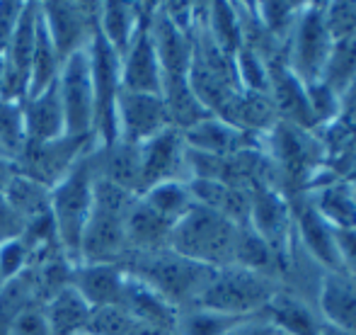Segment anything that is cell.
Instances as JSON below:
<instances>
[{
    "instance_id": "cell-1",
    "label": "cell",
    "mask_w": 356,
    "mask_h": 335,
    "mask_svg": "<svg viewBox=\"0 0 356 335\" xmlns=\"http://www.w3.org/2000/svg\"><path fill=\"white\" fill-rule=\"evenodd\" d=\"M122 267L127 274L136 277L155 294H160L168 304H172L177 311L194 306V302L204 292L216 270L194 263V260L175 253L172 248L153 253H129L122 260Z\"/></svg>"
},
{
    "instance_id": "cell-2",
    "label": "cell",
    "mask_w": 356,
    "mask_h": 335,
    "mask_svg": "<svg viewBox=\"0 0 356 335\" xmlns=\"http://www.w3.org/2000/svg\"><path fill=\"white\" fill-rule=\"evenodd\" d=\"M92 151L95 146L75 163L71 173L56 187H51V219L56 228V241L73 265H78L80 260V238H83L95 204L97 173H95Z\"/></svg>"
},
{
    "instance_id": "cell-3",
    "label": "cell",
    "mask_w": 356,
    "mask_h": 335,
    "mask_svg": "<svg viewBox=\"0 0 356 335\" xmlns=\"http://www.w3.org/2000/svg\"><path fill=\"white\" fill-rule=\"evenodd\" d=\"M240 224L194 204L172 228L170 248L207 267H225L235 260Z\"/></svg>"
},
{
    "instance_id": "cell-4",
    "label": "cell",
    "mask_w": 356,
    "mask_h": 335,
    "mask_svg": "<svg viewBox=\"0 0 356 335\" xmlns=\"http://www.w3.org/2000/svg\"><path fill=\"white\" fill-rule=\"evenodd\" d=\"M282 289L279 279L252 272L240 265L216 267L204 292L194 306L211 309V311L230 313V316H254L267 309V304Z\"/></svg>"
},
{
    "instance_id": "cell-5",
    "label": "cell",
    "mask_w": 356,
    "mask_h": 335,
    "mask_svg": "<svg viewBox=\"0 0 356 335\" xmlns=\"http://www.w3.org/2000/svg\"><path fill=\"white\" fill-rule=\"evenodd\" d=\"M90 78L95 93V141L99 146L117 141V100L122 95V56L95 32L88 47Z\"/></svg>"
},
{
    "instance_id": "cell-6",
    "label": "cell",
    "mask_w": 356,
    "mask_h": 335,
    "mask_svg": "<svg viewBox=\"0 0 356 335\" xmlns=\"http://www.w3.org/2000/svg\"><path fill=\"white\" fill-rule=\"evenodd\" d=\"M332 34L325 22L323 5H308L298 13L291 37L289 63L296 78L303 85H313L323 81L325 66H327L330 52H332Z\"/></svg>"
},
{
    "instance_id": "cell-7",
    "label": "cell",
    "mask_w": 356,
    "mask_h": 335,
    "mask_svg": "<svg viewBox=\"0 0 356 335\" xmlns=\"http://www.w3.org/2000/svg\"><path fill=\"white\" fill-rule=\"evenodd\" d=\"M92 146H97L92 137H61L44 143H24L22 153L15 158L13 166L15 173L51 189Z\"/></svg>"
},
{
    "instance_id": "cell-8",
    "label": "cell",
    "mask_w": 356,
    "mask_h": 335,
    "mask_svg": "<svg viewBox=\"0 0 356 335\" xmlns=\"http://www.w3.org/2000/svg\"><path fill=\"white\" fill-rule=\"evenodd\" d=\"M56 85L63 117H66V137L95 139V93L92 78H90L88 49L63 61Z\"/></svg>"
},
{
    "instance_id": "cell-9",
    "label": "cell",
    "mask_w": 356,
    "mask_h": 335,
    "mask_svg": "<svg viewBox=\"0 0 356 335\" xmlns=\"http://www.w3.org/2000/svg\"><path fill=\"white\" fill-rule=\"evenodd\" d=\"M99 3H39V17L61 61L90 47L97 32Z\"/></svg>"
},
{
    "instance_id": "cell-10",
    "label": "cell",
    "mask_w": 356,
    "mask_h": 335,
    "mask_svg": "<svg viewBox=\"0 0 356 335\" xmlns=\"http://www.w3.org/2000/svg\"><path fill=\"white\" fill-rule=\"evenodd\" d=\"M37 20L39 5L24 3L19 13L17 27L10 39V47L5 52V71L0 81V98L24 102L29 93V71H32L34 42H37Z\"/></svg>"
},
{
    "instance_id": "cell-11",
    "label": "cell",
    "mask_w": 356,
    "mask_h": 335,
    "mask_svg": "<svg viewBox=\"0 0 356 335\" xmlns=\"http://www.w3.org/2000/svg\"><path fill=\"white\" fill-rule=\"evenodd\" d=\"M114 124H117V141L134 146H141L148 139L172 127L160 95L127 93V90H122L117 100Z\"/></svg>"
},
{
    "instance_id": "cell-12",
    "label": "cell",
    "mask_w": 356,
    "mask_h": 335,
    "mask_svg": "<svg viewBox=\"0 0 356 335\" xmlns=\"http://www.w3.org/2000/svg\"><path fill=\"white\" fill-rule=\"evenodd\" d=\"M155 5L143 3V15L131 44L122 54V90L127 93L160 95L163 90V71H160L155 44L150 37V15Z\"/></svg>"
},
{
    "instance_id": "cell-13",
    "label": "cell",
    "mask_w": 356,
    "mask_h": 335,
    "mask_svg": "<svg viewBox=\"0 0 356 335\" xmlns=\"http://www.w3.org/2000/svg\"><path fill=\"white\" fill-rule=\"evenodd\" d=\"M141 156V194L153 185L182 180L189 182L187 143L179 129L170 127L138 146Z\"/></svg>"
},
{
    "instance_id": "cell-14",
    "label": "cell",
    "mask_w": 356,
    "mask_h": 335,
    "mask_svg": "<svg viewBox=\"0 0 356 335\" xmlns=\"http://www.w3.org/2000/svg\"><path fill=\"white\" fill-rule=\"evenodd\" d=\"M150 37L158 54L163 81L189 78V66L194 56V32H187L165 15L160 5H155L150 15Z\"/></svg>"
},
{
    "instance_id": "cell-15",
    "label": "cell",
    "mask_w": 356,
    "mask_h": 335,
    "mask_svg": "<svg viewBox=\"0 0 356 335\" xmlns=\"http://www.w3.org/2000/svg\"><path fill=\"white\" fill-rule=\"evenodd\" d=\"M291 219L296 224V231L300 236V248L310 255L318 265H325L327 272H339L337 246H334V231L325 224V219L315 212L310 197H296L289 202Z\"/></svg>"
},
{
    "instance_id": "cell-16",
    "label": "cell",
    "mask_w": 356,
    "mask_h": 335,
    "mask_svg": "<svg viewBox=\"0 0 356 335\" xmlns=\"http://www.w3.org/2000/svg\"><path fill=\"white\" fill-rule=\"evenodd\" d=\"M318 313L323 326L356 333V279L347 272H323L318 284Z\"/></svg>"
},
{
    "instance_id": "cell-17",
    "label": "cell",
    "mask_w": 356,
    "mask_h": 335,
    "mask_svg": "<svg viewBox=\"0 0 356 335\" xmlns=\"http://www.w3.org/2000/svg\"><path fill=\"white\" fill-rule=\"evenodd\" d=\"M124 282L127 272L114 263H78L71 272V287L90 304V309L119 306Z\"/></svg>"
},
{
    "instance_id": "cell-18",
    "label": "cell",
    "mask_w": 356,
    "mask_h": 335,
    "mask_svg": "<svg viewBox=\"0 0 356 335\" xmlns=\"http://www.w3.org/2000/svg\"><path fill=\"white\" fill-rule=\"evenodd\" d=\"M248 224L272 246V251L277 253L279 263L282 255L286 253L289 258V238L291 236V207L282 194L272 192V189H259L257 194H252V207H250V219Z\"/></svg>"
},
{
    "instance_id": "cell-19",
    "label": "cell",
    "mask_w": 356,
    "mask_h": 335,
    "mask_svg": "<svg viewBox=\"0 0 356 335\" xmlns=\"http://www.w3.org/2000/svg\"><path fill=\"white\" fill-rule=\"evenodd\" d=\"M22 119L27 143H44L66 137V117L58 98V85L54 83L42 93L29 95L22 102Z\"/></svg>"
},
{
    "instance_id": "cell-20",
    "label": "cell",
    "mask_w": 356,
    "mask_h": 335,
    "mask_svg": "<svg viewBox=\"0 0 356 335\" xmlns=\"http://www.w3.org/2000/svg\"><path fill=\"white\" fill-rule=\"evenodd\" d=\"M95 173L99 180H107L112 185L129 189L134 194H141V156L138 146L124 141H112L104 146H95L92 151Z\"/></svg>"
},
{
    "instance_id": "cell-21",
    "label": "cell",
    "mask_w": 356,
    "mask_h": 335,
    "mask_svg": "<svg viewBox=\"0 0 356 335\" xmlns=\"http://www.w3.org/2000/svg\"><path fill=\"white\" fill-rule=\"evenodd\" d=\"M119 309H124L138 323H148V326L165 328V331L172 333L177 328V309L165 302L160 294H155L150 287H145L143 282H138L136 277H131V274H127L122 299H119Z\"/></svg>"
},
{
    "instance_id": "cell-22",
    "label": "cell",
    "mask_w": 356,
    "mask_h": 335,
    "mask_svg": "<svg viewBox=\"0 0 356 335\" xmlns=\"http://www.w3.org/2000/svg\"><path fill=\"white\" fill-rule=\"evenodd\" d=\"M182 137L192 151L209 153V156H233L240 151H250L248 139L252 137V132L238 129L218 117H209L182 132Z\"/></svg>"
},
{
    "instance_id": "cell-23",
    "label": "cell",
    "mask_w": 356,
    "mask_h": 335,
    "mask_svg": "<svg viewBox=\"0 0 356 335\" xmlns=\"http://www.w3.org/2000/svg\"><path fill=\"white\" fill-rule=\"evenodd\" d=\"M175 224L163 219L158 212L148 207L141 197L131 204L124 221L127 231V246L129 253H153L170 248V236H172Z\"/></svg>"
},
{
    "instance_id": "cell-24",
    "label": "cell",
    "mask_w": 356,
    "mask_h": 335,
    "mask_svg": "<svg viewBox=\"0 0 356 335\" xmlns=\"http://www.w3.org/2000/svg\"><path fill=\"white\" fill-rule=\"evenodd\" d=\"M264 313L274 323L277 331L286 335H320L323 333V318L308 304L303 294H291L279 289L277 297L267 304Z\"/></svg>"
},
{
    "instance_id": "cell-25",
    "label": "cell",
    "mask_w": 356,
    "mask_h": 335,
    "mask_svg": "<svg viewBox=\"0 0 356 335\" xmlns=\"http://www.w3.org/2000/svg\"><path fill=\"white\" fill-rule=\"evenodd\" d=\"M272 141L277 161L282 163V170L289 178H300V175L305 178L318 163V143L305 134V129L282 122L274 129Z\"/></svg>"
},
{
    "instance_id": "cell-26",
    "label": "cell",
    "mask_w": 356,
    "mask_h": 335,
    "mask_svg": "<svg viewBox=\"0 0 356 335\" xmlns=\"http://www.w3.org/2000/svg\"><path fill=\"white\" fill-rule=\"evenodd\" d=\"M42 313L51 335H80L88 331L92 309L68 284L66 289L56 292L49 302L42 304Z\"/></svg>"
},
{
    "instance_id": "cell-27",
    "label": "cell",
    "mask_w": 356,
    "mask_h": 335,
    "mask_svg": "<svg viewBox=\"0 0 356 335\" xmlns=\"http://www.w3.org/2000/svg\"><path fill=\"white\" fill-rule=\"evenodd\" d=\"M143 15V3H99L97 32L122 56L131 44Z\"/></svg>"
},
{
    "instance_id": "cell-28",
    "label": "cell",
    "mask_w": 356,
    "mask_h": 335,
    "mask_svg": "<svg viewBox=\"0 0 356 335\" xmlns=\"http://www.w3.org/2000/svg\"><path fill=\"white\" fill-rule=\"evenodd\" d=\"M315 212L325 219L332 231H349L356 228V194L349 185L327 182L318 187L310 197Z\"/></svg>"
},
{
    "instance_id": "cell-29",
    "label": "cell",
    "mask_w": 356,
    "mask_h": 335,
    "mask_svg": "<svg viewBox=\"0 0 356 335\" xmlns=\"http://www.w3.org/2000/svg\"><path fill=\"white\" fill-rule=\"evenodd\" d=\"M3 194H5V199L13 204L17 217L24 221V228H27L29 224L39 221V219L51 217V189L34 182V180L24 178V175L15 173L13 180L5 185Z\"/></svg>"
},
{
    "instance_id": "cell-30",
    "label": "cell",
    "mask_w": 356,
    "mask_h": 335,
    "mask_svg": "<svg viewBox=\"0 0 356 335\" xmlns=\"http://www.w3.org/2000/svg\"><path fill=\"white\" fill-rule=\"evenodd\" d=\"M204 15H207V22L202 27L207 29L211 42L228 56H238L245 44L243 17H240L238 8H233L230 3H211L209 8H204Z\"/></svg>"
},
{
    "instance_id": "cell-31",
    "label": "cell",
    "mask_w": 356,
    "mask_h": 335,
    "mask_svg": "<svg viewBox=\"0 0 356 335\" xmlns=\"http://www.w3.org/2000/svg\"><path fill=\"white\" fill-rule=\"evenodd\" d=\"M61 66H63L61 56H58L51 37H49L42 17H39L37 20V42H34V56H32V71H29V93H27V98H29V95H37V93H42V90L51 88V85L58 81ZM27 98H24V100H27Z\"/></svg>"
},
{
    "instance_id": "cell-32",
    "label": "cell",
    "mask_w": 356,
    "mask_h": 335,
    "mask_svg": "<svg viewBox=\"0 0 356 335\" xmlns=\"http://www.w3.org/2000/svg\"><path fill=\"white\" fill-rule=\"evenodd\" d=\"M153 212H158L170 224H177L189 209L194 207V194L189 189V182L172 180V182H160L148 187L143 194H138Z\"/></svg>"
},
{
    "instance_id": "cell-33",
    "label": "cell",
    "mask_w": 356,
    "mask_h": 335,
    "mask_svg": "<svg viewBox=\"0 0 356 335\" xmlns=\"http://www.w3.org/2000/svg\"><path fill=\"white\" fill-rule=\"evenodd\" d=\"M245 318L211 311V309H202V306H187L179 311L175 335H225L230 328H235Z\"/></svg>"
},
{
    "instance_id": "cell-34",
    "label": "cell",
    "mask_w": 356,
    "mask_h": 335,
    "mask_svg": "<svg viewBox=\"0 0 356 335\" xmlns=\"http://www.w3.org/2000/svg\"><path fill=\"white\" fill-rule=\"evenodd\" d=\"M354 78H356V34L337 39L332 44V52H330L327 66H325L323 73V83L327 88H332L339 95V100H342L344 90L349 88V83Z\"/></svg>"
},
{
    "instance_id": "cell-35",
    "label": "cell",
    "mask_w": 356,
    "mask_h": 335,
    "mask_svg": "<svg viewBox=\"0 0 356 335\" xmlns=\"http://www.w3.org/2000/svg\"><path fill=\"white\" fill-rule=\"evenodd\" d=\"M27 137H24V119H22V102L0 98V156L8 161L22 153Z\"/></svg>"
},
{
    "instance_id": "cell-36",
    "label": "cell",
    "mask_w": 356,
    "mask_h": 335,
    "mask_svg": "<svg viewBox=\"0 0 356 335\" xmlns=\"http://www.w3.org/2000/svg\"><path fill=\"white\" fill-rule=\"evenodd\" d=\"M134 318L119 306H99L90 313L88 331L90 335H129L134 328Z\"/></svg>"
},
{
    "instance_id": "cell-37",
    "label": "cell",
    "mask_w": 356,
    "mask_h": 335,
    "mask_svg": "<svg viewBox=\"0 0 356 335\" xmlns=\"http://www.w3.org/2000/svg\"><path fill=\"white\" fill-rule=\"evenodd\" d=\"M29 267V248L22 238H15L0 246V277L8 284L10 279H17Z\"/></svg>"
},
{
    "instance_id": "cell-38",
    "label": "cell",
    "mask_w": 356,
    "mask_h": 335,
    "mask_svg": "<svg viewBox=\"0 0 356 335\" xmlns=\"http://www.w3.org/2000/svg\"><path fill=\"white\" fill-rule=\"evenodd\" d=\"M8 335H51L49 326L44 321L42 306H29L19 313L13 321V326L8 328Z\"/></svg>"
},
{
    "instance_id": "cell-39",
    "label": "cell",
    "mask_w": 356,
    "mask_h": 335,
    "mask_svg": "<svg viewBox=\"0 0 356 335\" xmlns=\"http://www.w3.org/2000/svg\"><path fill=\"white\" fill-rule=\"evenodd\" d=\"M24 3H15V0H5L0 3V59H5V52L10 47V39L17 27L19 13H22Z\"/></svg>"
},
{
    "instance_id": "cell-40",
    "label": "cell",
    "mask_w": 356,
    "mask_h": 335,
    "mask_svg": "<svg viewBox=\"0 0 356 335\" xmlns=\"http://www.w3.org/2000/svg\"><path fill=\"white\" fill-rule=\"evenodd\" d=\"M24 233V221L17 217V212L13 209V204L5 199V194L0 192V246L15 238H22Z\"/></svg>"
},
{
    "instance_id": "cell-41",
    "label": "cell",
    "mask_w": 356,
    "mask_h": 335,
    "mask_svg": "<svg viewBox=\"0 0 356 335\" xmlns=\"http://www.w3.org/2000/svg\"><path fill=\"white\" fill-rule=\"evenodd\" d=\"M334 246H337L342 272L352 274L356 279V228H349V231H334Z\"/></svg>"
},
{
    "instance_id": "cell-42",
    "label": "cell",
    "mask_w": 356,
    "mask_h": 335,
    "mask_svg": "<svg viewBox=\"0 0 356 335\" xmlns=\"http://www.w3.org/2000/svg\"><path fill=\"white\" fill-rule=\"evenodd\" d=\"M274 323L269 321L267 313H254V316H248L245 321H240L235 328H230L225 335H274Z\"/></svg>"
},
{
    "instance_id": "cell-43",
    "label": "cell",
    "mask_w": 356,
    "mask_h": 335,
    "mask_svg": "<svg viewBox=\"0 0 356 335\" xmlns=\"http://www.w3.org/2000/svg\"><path fill=\"white\" fill-rule=\"evenodd\" d=\"M129 335H175L172 331H165V328H155L148 323H134V328L129 331Z\"/></svg>"
},
{
    "instance_id": "cell-44",
    "label": "cell",
    "mask_w": 356,
    "mask_h": 335,
    "mask_svg": "<svg viewBox=\"0 0 356 335\" xmlns=\"http://www.w3.org/2000/svg\"><path fill=\"white\" fill-rule=\"evenodd\" d=\"M342 102L347 104V107H356V78L352 83H349V88L344 90V95H342Z\"/></svg>"
},
{
    "instance_id": "cell-45",
    "label": "cell",
    "mask_w": 356,
    "mask_h": 335,
    "mask_svg": "<svg viewBox=\"0 0 356 335\" xmlns=\"http://www.w3.org/2000/svg\"><path fill=\"white\" fill-rule=\"evenodd\" d=\"M320 335H356V333H342V331H334V328L323 326V333H320Z\"/></svg>"
},
{
    "instance_id": "cell-46",
    "label": "cell",
    "mask_w": 356,
    "mask_h": 335,
    "mask_svg": "<svg viewBox=\"0 0 356 335\" xmlns=\"http://www.w3.org/2000/svg\"><path fill=\"white\" fill-rule=\"evenodd\" d=\"M5 287V282H3V277H0V289H3Z\"/></svg>"
},
{
    "instance_id": "cell-47",
    "label": "cell",
    "mask_w": 356,
    "mask_h": 335,
    "mask_svg": "<svg viewBox=\"0 0 356 335\" xmlns=\"http://www.w3.org/2000/svg\"><path fill=\"white\" fill-rule=\"evenodd\" d=\"M80 335H90V333H80Z\"/></svg>"
}]
</instances>
